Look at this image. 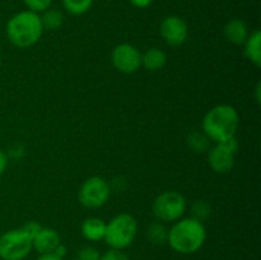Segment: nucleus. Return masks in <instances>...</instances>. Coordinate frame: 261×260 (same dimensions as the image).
<instances>
[{"mask_svg": "<svg viewBox=\"0 0 261 260\" xmlns=\"http://www.w3.org/2000/svg\"><path fill=\"white\" fill-rule=\"evenodd\" d=\"M204 134L216 144L236 138L240 126V115L231 105H217L203 117Z\"/></svg>", "mask_w": 261, "mask_h": 260, "instance_id": "nucleus-1", "label": "nucleus"}, {"mask_svg": "<svg viewBox=\"0 0 261 260\" xmlns=\"http://www.w3.org/2000/svg\"><path fill=\"white\" fill-rule=\"evenodd\" d=\"M206 240V229L203 222L194 217L181 218L168 229L167 242L173 251L190 255L199 251Z\"/></svg>", "mask_w": 261, "mask_h": 260, "instance_id": "nucleus-2", "label": "nucleus"}, {"mask_svg": "<svg viewBox=\"0 0 261 260\" xmlns=\"http://www.w3.org/2000/svg\"><path fill=\"white\" fill-rule=\"evenodd\" d=\"M7 37L15 47L27 48L40 41L43 33L41 15L31 10H22L9 18L5 25Z\"/></svg>", "mask_w": 261, "mask_h": 260, "instance_id": "nucleus-3", "label": "nucleus"}, {"mask_svg": "<svg viewBox=\"0 0 261 260\" xmlns=\"http://www.w3.org/2000/svg\"><path fill=\"white\" fill-rule=\"evenodd\" d=\"M137 235V219L129 213H120L106 223L103 240L110 249L125 250L134 242Z\"/></svg>", "mask_w": 261, "mask_h": 260, "instance_id": "nucleus-4", "label": "nucleus"}, {"mask_svg": "<svg viewBox=\"0 0 261 260\" xmlns=\"http://www.w3.org/2000/svg\"><path fill=\"white\" fill-rule=\"evenodd\" d=\"M32 236L24 229H9L0 236V259L23 260L32 251Z\"/></svg>", "mask_w": 261, "mask_h": 260, "instance_id": "nucleus-5", "label": "nucleus"}, {"mask_svg": "<svg viewBox=\"0 0 261 260\" xmlns=\"http://www.w3.org/2000/svg\"><path fill=\"white\" fill-rule=\"evenodd\" d=\"M186 212V200L182 194L175 190H168L160 194L153 203V213L161 222L175 223L182 218Z\"/></svg>", "mask_w": 261, "mask_h": 260, "instance_id": "nucleus-6", "label": "nucleus"}, {"mask_svg": "<svg viewBox=\"0 0 261 260\" xmlns=\"http://www.w3.org/2000/svg\"><path fill=\"white\" fill-rule=\"evenodd\" d=\"M111 189L109 183L99 176H92L82 184L78 191V199L86 208L96 209L109 201Z\"/></svg>", "mask_w": 261, "mask_h": 260, "instance_id": "nucleus-7", "label": "nucleus"}, {"mask_svg": "<svg viewBox=\"0 0 261 260\" xmlns=\"http://www.w3.org/2000/svg\"><path fill=\"white\" fill-rule=\"evenodd\" d=\"M239 148L236 138L224 143H218L209 152V165L217 173L231 172L236 160V152Z\"/></svg>", "mask_w": 261, "mask_h": 260, "instance_id": "nucleus-8", "label": "nucleus"}, {"mask_svg": "<svg viewBox=\"0 0 261 260\" xmlns=\"http://www.w3.org/2000/svg\"><path fill=\"white\" fill-rule=\"evenodd\" d=\"M112 65L124 74L137 73L142 66V54L130 43H121L114 48L111 55Z\"/></svg>", "mask_w": 261, "mask_h": 260, "instance_id": "nucleus-9", "label": "nucleus"}, {"mask_svg": "<svg viewBox=\"0 0 261 260\" xmlns=\"http://www.w3.org/2000/svg\"><path fill=\"white\" fill-rule=\"evenodd\" d=\"M160 32L166 43L178 46L188 40L189 27L188 23L178 15H168L161 23Z\"/></svg>", "mask_w": 261, "mask_h": 260, "instance_id": "nucleus-10", "label": "nucleus"}, {"mask_svg": "<svg viewBox=\"0 0 261 260\" xmlns=\"http://www.w3.org/2000/svg\"><path fill=\"white\" fill-rule=\"evenodd\" d=\"M60 244V235L58 233V231L48 227H41L32 239V247L38 254L54 252Z\"/></svg>", "mask_w": 261, "mask_h": 260, "instance_id": "nucleus-11", "label": "nucleus"}, {"mask_svg": "<svg viewBox=\"0 0 261 260\" xmlns=\"http://www.w3.org/2000/svg\"><path fill=\"white\" fill-rule=\"evenodd\" d=\"M250 33L247 24L240 18L228 20L227 24L224 25V36L233 45H244Z\"/></svg>", "mask_w": 261, "mask_h": 260, "instance_id": "nucleus-12", "label": "nucleus"}, {"mask_svg": "<svg viewBox=\"0 0 261 260\" xmlns=\"http://www.w3.org/2000/svg\"><path fill=\"white\" fill-rule=\"evenodd\" d=\"M81 232L84 239L88 240V241H101V240H103L105 232H106V222L101 218H97V217L87 218L82 223Z\"/></svg>", "mask_w": 261, "mask_h": 260, "instance_id": "nucleus-13", "label": "nucleus"}, {"mask_svg": "<svg viewBox=\"0 0 261 260\" xmlns=\"http://www.w3.org/2000/svg\"><path fill=\"white\" fill-rule=\"evenodd\" d=\"M167 63V56L165 51L157 47H152L142 54V66L149 71H158L165 68Z\"/></svg>", "mask_w": 261, "mask_h": 260, "instance_id": "nucleus-14", "label": "nucleus"}, {"mask_svg": "<svg viewBox=\"0 0 261 260\" xmlns=\"http://www.w3.org/2000/svg\"><path fill=\"white\" fill-rule=\"evenodd\" d=\"M245 55L256 66L261 65V32L255 30L245 41Z\"/></svg>", "mask_w": 261, "mask_h": 260, "instance_id": "nucleus-15", "label": "nucleus"}, {"mask_svg": "<svg viewBox=\"0 0 261 260\" xmlns=\"http://www.w3.org/2000/svg\"><path fill=\"white\" fill-rule=\"evenodd\" d=\"M41 20H42L43 30L55 31L63 25L64 23V15L60 10L58 9H47L42 13L41 15Z\"/></svg>", "mask_w": 261, "mask_h": 260, "instance_id": "nucleus-16", "label": "nucleus"}, {"mask_svg": "<svg viewBox=\"0 0 261 260\" xmlns=\"http://www.w3.org/2000/svg\"><path fill=\"white\" fill-rule=\"evenodd\" d=\"M147 236L153 245H163L167 242L168 229L166 228L165 224H162V222H154L148 228Z\"/></svg>", "mask_w": 261, "mask_h": 260, "instance_id": "nucleus-17", "label": "nucleus"}, {"mask_svg": "<svg viewBox=\"0 0 261 260\" xmlns=\"http://www.w3.org/2000/svg\"><path fill=\"white\" fill-rule=\"evenodd\" d=\"M93 5V0H63V7L69 14L83 15Z\"/></svg>", "mask_w": 261, "mask_h": 260, "instance_id": "nucleus-18", "label": "nucleus"}, {"mask_svg": "<svg viewBox=\"0 0 261 260\" xmlns=\"http://www.w3.org/2000/svg\"><path fill=\"white\" fill-rule=\"evenodd\" d=\"M23 3L27 7V10L40 14V13H43L45 10L50 9L53 0H23Z\"/></svg>", "mask_w": 261, "mask_h": 260, "instance_id": "nucleus-19", "label": "nucleus"}, {"mask_svg": "<svg viewBox=\"0 0 261 260\" xmlns=\"http://www.w3.org/2000/svg\"><path fill=\"white\" fill-rule=\"evenodd\" d=\"M208 137L205 134H193L189 138V143H190V147L193 148L196 152H204V150L208 148Z\"/></svg>", "mask_w": 261, "mask_h": 260, "instance_id": "nucleus-20", "label": "nucleus"}, {"mask_svg": "<svg viewBox=\"0 0 261 260\" xmlns=\"http://www.w3.org/2000/svg\"><path fill=\"white\" fill-rule=\"evenodd\" d=\"M101 252L93 246H84L79 250L78 257L79 260H101Z\"/></svg>", "mask_w": 261, "mask_h": 260, "instance_id": "nucleus-21", "label": "nucleus"}, {"mask_svg": "<svg viewBox=\"0 0 261 260\" xmlns=\"http://www.w3.org/2000/svg\"><path fill=\"white\" fill-rule=\"evenodd\" d=\"M101 260H130L129 256L124 252V250L110 249L105 254L101 255Z\"/></svg>", "mask_w": 261, "mask_h": 260, "instance_id": "nucleus-22", "label": "nucleus"}, {"mask_svg": "<svg viewBox=\"0 0 261 260\" xmlns=\"http://www.w3.org/2000/svg\"><path fill=\"white\" fill-rule=\"evenodd\" d=\"M8 167V155L5 154L4 150L0 149V176L5 172Z\"/></svg>", "mask_w": 261, "mask_h": 260, "instance_id": "nucleus-23", "label": "nucleus"}, {"mask_svg": "<svg viewBox=\"0 0 261 260\" xmlns=\"http://www.w3.org/2000/svg\"><path fill=\"white\" fill-rule=\"evenodd\" d=\"M132 5H134L135 8H139V9H145V8L149 7L153 3V0H130Z\"/></svg>", "mask_w": 261, "mask_h": 260, "instance_id": "nucleus-24", "label": "nucleus"}, {"mask_svg": "<svg viewBox=\"0 0 261 260\" xmlns=\"http://www.w3.org/2000/svg\"><path fill=\"white\" fill-rule=\"evenodd\" d=\"M36 260H64L61 257H59L58 255H55L54 252H47V254H40V256Z\"/></svg>", "mask_w": 261, "mask_h": 260, "instance_id": "nucleus-25", "label": "nucleus"}, {"mask_svg": "<svg viewBox=\"0 0 261 260\" xmlns=\"http://www.w3.org/2000/svg\"><path fill=\"white\" fill-rule=\"evenodd\" d=\"M66 252H68V251H66V247L64 246L63 244H60V245H59V246L55 249V251H54V254L58 255V256L61 257V259H64V257H65V255H66Z\"/></svg>", "mask_w": 261, "mask_h": 260, "instance_id": "nucleus-26", "label": "nucleus"}, {"mask_svg": "<svg viewBox=\"0 0 261 260\" xmlns=\"http://www.w3.org/2000/svg\"><path fill=\"white\" fill-rule=\"evenodd\" d=\"M73 260H79V259H73Z\"/></svg>", "mask_w": 261, "mask_h": 260, "instance_id": "nucleus-27", "label": "nucleus"}]
</instances>
